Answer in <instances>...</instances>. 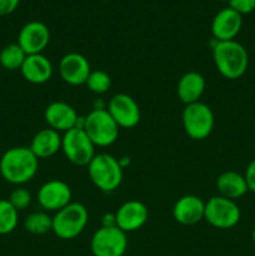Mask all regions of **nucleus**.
Segmentation results:
<instances>
[{"mask_svg": "<svg viewBox=\"0 0 255 256\" xmlns=\"http://www.w3.org/2000/svg\"><path fill=\"white\" fill-rule=\"evenodd\" d=\"M182 122L184 132L194 140H204L212 132L215 116L209 105L202 102L185 105Z\"/></svg>", "mask_w": 255, "mask_h": 256, "instance_id": "423d86ee", "label": "nucleus"}, {"mask_svg": "<svg viewBox=\"0 0 255 256\" xmlns=\"http://www.w3.org/2000/svg\"><path fill=\"white\" fill-rule=\"evenodd\" d=\"M172 216L175 222L182 225H195L205 216V202L196 195L182 196L172 208Z\"/></svg>", "mask_w": 255, "mask_h": 256, "instance_id": "f3484780", "label": "nucleus"}, {"mask_svg": "<svg viewBox=\"0 0 255 256\" xmlns=\"http://www.w3.org/2000/svg\"><path fill=\"white\" fill-rule=\"evenodd\" d=\"M19 222V212L10 204L9 200H0V235L14 232Z\"/></svg>", "mask_w": 255, "mask_h": 256, "instance_id": "b1692460", "label": "nucleus"}, {"mask_svg": "<svg viewBox=\"0 0 255 256\" xmlns=\"http://www.w3.org/2000/svg\"><path fill=\"white\" fill-rule=\"evenodd\" d=\"M216 189L220 196L230 200L239 199L249 192L244 175L236 172H222L216 179Z\"/></svg>", "mask_w": 255, "mask_h": 256, "instance_id": "412c9836", "label": "nucleus"}, {"mask_svg": "<svg viewBox=\"0 0 255 256\" xmlns=\"http://www.w3.org/2000/svg\"><path fill=\"white\" fill-rule=\"evenodd\" d=\"M108 112L119 128L132 129L140 122V108L130 95L120 92L114 95L108 104Z\"/></svg>", "mask_w": 255, "mask_h": 256, "instance_id": "9d476101", "label": "nucleus"}, {"mask_svg": "<svg viewBox=\"0 0 255 256\" xmlns=\"http://www.w3.org/2000/svg\"><path fill=\"white\" fill-rule=\"evenodd\" d=\"M149 219V210L144 202L139 200H129L124 202L115 212L116 226L124 232H132L142 229Z\"/></svg>", "mask_w": 255, "mask_h": 256, "instance_id": "4468645a", "label": "nucleus"}, {"mask_svg": "<svg viewBox=\"0 0 255 256\" xmlns=\"http://www.w3.org/2000/svg\"><path fill=\"white\" fill-rule=\"evenodd\" d=\"M44 119L50 129L55 132H66L70 129L80 126L76 112L70 104L65 102H52L44 112Z\"/></svg>", "mask_w": 255, "mask_h": 256, "instance_id": "2eb2a0df", "label": "nucleus"}, {"mask_svg": "<svg viewBox=\"0 0 255 256\" xmlns=\"http://www.w3.org/2000/svg\"><path fill=\"white\" fill-rule=\"evenodd\" d=\"M94 256H124L128 249L126 232L118 226H102L90 242Z\"/></svg>", "mask_w": 255, "mask_h": 256, "instance_id": "1a4fd4ad", "label": "nucleus"}, {"mask_svg": "<svg viewBox=\"0 0 255 256\" xmlns=\"http://www.w3.org/2000/svg\"><path fill=\"white\" fill-rule=\"evenodd\" d=\"M62 150L66 159L78 166H88L95 156V145L82 126L64 132L62 136Z\"/></svg>", "mask_w": 255, "mask_h": 256, "instance_id": "0eeeda50", "label": "nucleus"}, {"mask_svg": "<svg viewBox=\"0 0 255 256\" xmlns=\"http://www.w3.org/2000/svg\"><path fill=\"white\" fill-rule=\"evenodd\" d=\"M24 229L32 235L46 234L52 230V218H50L46 212H32L25 218Z\"/></svg>", "mask_w": 255, "mask_h": 256, "instance_id": "5701e85b", "label": "nucleus"}, {"mask_svg": "<svg viewBox=\"0 0 255 256\" xmlns=\"http://www.w3.org/2000/svg\"><path fill=\"white\" fill-rule=\"evenodd\" d=\"M20 4V0H0V16H6L14 12Z\"/></svg>", "mask_w": 255, "mask_h": 256, "instance_id": "cd10ccee", "label": "nucleus"}, {"mask_svg": "<svg viewBox=\"0 0 255 256\" xmlns=\"http://www.w3.org/2000/svg\"><path fill=\"white\" fill-rule=\"evenodd\" d=\"M229 8L240 15L250 14L255 10V0H229Z\"/></svg>", "mask_w": 255, "mask_h": 256, "instance_id": "bb28decb", "label": "nucleus"}, {"mask_svg": "<svg viewBox=\"0 0 255 256\" xmlns=\"http://www.w3.org/2000/svg\"><path fill=\"white\" fill-rule=\"evenodd\" d=\"M102 226H116V220H115V215L106 214L102 218Z\"/></svg>", "mask_w": 255, "mask_h": 256, "instance_id": "c756f323", "label": "nucleus"}, {"mask_svg": "<svg viewBox=\"0 0 255 256\" xmlns=\"http://www.w3.org/2000/svg\"><path fill=\"white\" fill-rule=\"evenodd\" d=\"M72 192L69 185L62 180H49L40 186L38 202L46 212H59L72 202Z\"/></svg>", "mask_w": 255, "mask_h": 256, "instance_id": "9b49d317", "label": "nucleus"}, {"mask_svg": "<svg viewBox=\"0 0 255 256\" xmlns=\"http://www.w3.org/2000/svg\"><path fill=\"white\" fill-rule=\"evenodd\" d=\"M240 216L242 212L235 200L218 195L205 202L204 220L216 229H232L240 222Z\"/></svg>", "mask_w": 255, "mask_h": 256, "instance_id": "6e6552de", "label": "nucleus"}, {"mask_svg": "<svg viewBox=\"0 0 255 256\" xmlns=\"http://www.w3.org/2000/svg\"><path fill=\"white\" fill-rule=\"evenodd\" d=\"M212 60L220 75L229 80L242 78L249 66L246 49L236 40L215 42L212 46Z\"/></svg>", "mask_w": 255, "mask_h": 256, "instance_id": "f03ea898", "label": "nucleus"}, {"mask_svg": "<svg viewBox=\"0 0 255 256\" xmlns=\"http://www.w3.org/2000/svg\"><path fill=\"white\" fill-rule=\"evenodd\" d=\"M244 178L248 185V190L255 192V159L248 165L246 170H245Z\"/></svg>", "mask_w": 255, "mask_h": 256, "instance_id": "c85d7f7f", "label": "nucleus"}, {"mask_svg": "<svg viewBox=\"0 0 255 256\" xmlns=\"http://www.w3.org/2000/svg\"><path fill=\"white\" fill-rule=\"evenodd\" d=\"M252 242L255 244V228H254V230H252Z\"/></svg>", "mask_w": 255, "mask_h": 256, "instance_id": "7c9ffc66", "label": "nucleus"}, {"mask_svg": "<svg viewBox=\"0 0 255 256\" xmlns=\"http://www.w3.org/2000/svg\"><path fill=\"white\" fill-rule=\"evenodd\" d=\"M39 169V159L25 146L10 148L0 158V170L5 182L24 185L34 179Z\"/></svg>", "mask_w": 255, "mask_h": 256, "instance_id": "f257e3e1", "label": "nucleus"}, {"mask_svg": "<svg viewBox=\"0 0 255 256\" xmlns=\"http://www.w3.org/2000/svg\"><path fill=\"white\" fill-rule=\"evenodd\" d=\"M242 26V16L232 8H224L216 12L212 22V32L215 42L234 40Z\"/></svg>", "mask_w": 255, "mask_h": 256, "instance_id": "dca6fc26", "label": "nucleus"}, {"mask_svg": "<svg viewBox=\"0 0 255 256\" xmlns=\"http://www.w3.org/2000/svg\"><path fill=\"white\" fill-rule=\"evenodd\" d=\"M89 222L88 209L80 202H70L52 216V230L59 239L72 240L79 236Z\"/></svg>", "mask_w": 255, "mask_h": 256, "instance_id": "20e7f679", "label": "nucleus"}, {"mask_svg": "<svg viewBox=\"0 0 255 256\" xmlns=\"http://www.w3.org/2000/svg\"><path fill=\"white\" fill-rule=\"evenodd\" d=\"M122 169L120 160L110 154H96L88 165V174L92 184L104 192H112L122 182Z\"/></svg>", "mask_w": 255, "mask_h": 256, "instance_id": "7ed1b4c3", "label": "nucleus"}, {"mask_svg": "<svg viewBox=\"0 0 255 256\" xmlns=\"http://www.w3.org/2000/svg\"><path fill=\"white\" fill-rule=\"evenodd\" d=\"M2 179V170H0V180Z\"/></svg>", "mask_w": 255, "mask_h": 256, "instance_id": "2f4dec72", "label": "nucleus"}, {"mask_svg": "<svg viewBox=\"0 0 255 256\" xmlns=\"http://www.w3.org/2000/svg\"><path fill=\"white\" fill-rule=\"evenodd\" d=\"M50 42V30L44 22H29L20 29L18 35V44L26 55L42 54Z\"/></svg>", "mask_w": 255, "mask_h": 256, "instance_id": "f8f14e48", "label": "nucleus"}, {"mask_svg": "<svg viewBox=\"0 0 255 256\" xmlns=\"http://www.w3.org/2000/svg\"><path fill=\"white\" fill-rule=\"evenodd\" d=\"M82 129L95 146H110L119 136L120 128L104 108H96L82 119Z\"/></svg>", "mask_w": 255, "mask_h": 256, "instance_id": "39448f33", "label": "nucleus"}, {"mask_svg": "<svg viewBox=\"0 0 255 256\" xmlns=\"http://www.w3.org/2000/svg\"><path fill=\"white\" fill-rule=\"evenodd\" d=\"M20 72L28 82L45 84L52 76V64L44 54L28 55Z\"/></svg>", "mask_w": 255, "mask_h": 256, "instance_id": "a211bd4d", "label": "nucleus"}, {"mask_svg": "<svg viewBox=\"0 0 255 256\" xmlns=\"http://www.w3.org/2000/svg\"><path fill=\"white\" fill-rule=\"evenodd\" d=\"M8 200L18 212H20V210H25L32 204V194H30L29 190L24 189V188H16L10 192V196Z\"/></svg>", "mask_w": 255, "mask_h": 256, "instance_id": "a878e982", "label": "nucleus"}, {"mask_svg": "<svg viewBox=\"0 0 255 256\" xmlns=\"http://www.w3.org/2000/svg\"><path fill=\"white\" fill-rule=\"evenodd\" d=\"M92 68L86 58L79 52H69L59 62V72L62 82L72 86L85 85Z\"/></svg>", "mask_w": 255, "mask_h": 256, "instance_id": "ddd939ff", "label": "nucleus"}, {"mask_svg": "<svg viewBox=\"0 0 255 256\" xmlns=\"http://www.w3.org/2000/svg\"><path fill=\"white\" fill-rule=\"evenodd\" d=\"M204 76L198 72H188L178 82L176 94L180 102L185 105L198 102L205 90Z\"/></svg>", "mask_w": 255, "mask_h": 256, "instance_id": "6ab92c4d", "label": "nucleus"}, {"mask_svg": "<svg viewBox=\"0 0 255 256\" xmlns=\"http://www.w3.org/2000/svg\"><path fill=\"white\" fill-rule=\"evenodd\" d=\"M220 2H229V0H220Z\"/></svg>", "mask_w": 255, "mask_h": 256, "instance_id": "473e14b6", "label": "nucleus"}, {"mask_svg": "<svg viewBox=\"0 0 255 256\" xmlns=\"http://www.w3.org/2000/svg\"><path fill=\"white\" fill-rule=\"evenodd\" d=\"M85 85L94 94H105L112 88V78L104 70H92Z\"/></svg>", "mask_w": 255, "mask_h": 256, "instance_id": "393cba45", "label": "nucleus"}, {"mask_svg": "<svg viewBox=\"0 0 255 256\" xmlns=\"http://www.w3.org/2000/svg\"><path fill=\"white\" fill-rule=\"evenodd\" d=\"M102 2H106V0H102Z\"/></svg>", "mask_w": 255, "mask_h": 256, "instance_id": "72a5a7b5", "label": "nucleus"}, {"mask_svg": "<svg viewBox=\"0 0 255 256\" xmlns=\"http://www.w3.org/2000/svg\"><path fill=\"white\" fill-rule=\"evenodd\" d=\"M29 149L38 159H48L62 150V136L52 129H42L34 135Z\"/></svg>", "mask_w": 255, "mask_h": 256, "instance_id": "aec40b11", "label": "nucleus"}, {"mask_svg": "<svg viewBox=\"0 0 255 256\" xmlns=\"http://www.w3.org/2000/svg\"><path fill=\"white\" fill-rule=\"evenodd\" d=\"M26 52L20 48L18 42L4 46L0 52V65L9 72L22 69L26 58Z\"/></svg>", "mask_w": 255, "mask_h": 256, "instance_id": "4be33fe9", "label": "nucleus"}]
</instances>
